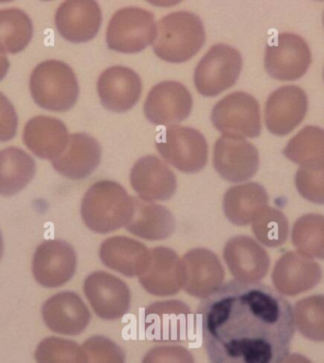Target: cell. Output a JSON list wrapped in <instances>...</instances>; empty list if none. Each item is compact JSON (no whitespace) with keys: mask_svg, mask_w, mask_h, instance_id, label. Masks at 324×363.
<instances>
[{"mask_svg":"<svg viewBox=\"0 0 324 363\" xmlns=\"http://www.w3.org/2000/svg\"><path fill=\"white\" fill-rule=\"evenodd\" d=\"M156 150L176 169L185 173L200 172L206 166V138L193 128L170 125L156 135Z\"/></svg>","mask_w":324,"mask_h":363,"instance_id":"obj_5","label":"cell"},{"mask_svg":"<svg viewBox=\"0 0 324 363\" xmlns=\"http://www.w3.org/2000/svg\"><path fill=\"white\" fill-rule=\"evenodd\" d=\"M142 363H195L193 354L181 346H158L145 354Z\"/></svg>","mask_w":324,"mask_h":363,"instance_id":"obj_37","label":"cell"},{"mask_svg":"<svg viewBox=\"0 0 324 363\" xmlns=\"http://www.w3.org/2000/svg\"><path fill=\"white\" fill-rule=\"evenodd\" d=\"M212 122L224 135L254 138L261 133L260 106L254 96L234 92L225 96L213 107Z\"/></svg>","mask_w":324,"mask_h":363,"instance_id":"obj_7","label":"cell"},{"mask_svg":"<svg viewBox=\"0 0 324 363\" xmlns=\"http://www.w3.org/2000/svg\"><path fill=\"white\" fill-rule=\"evenodd\" d=\"M284 155L303 167L324 166V130L317 126L304 127L290 139Z\"/></svg>","mask_w":324,"mask_h":363,"instance_id":"obj_29","label":"cell"},{"mask_svg":"<svg viewBox=\"0 0 324 363\" xmlns=\"http://www.w3.org/2000/svg\"><path fill=\"white\" fill-rule=\"evenodd\" d=\"M84 291L101 319H119L129 311L131 294L126 284L107 272H96L88 275Z\"/></svg>","mask_w":324,"mask_h":363,"instance_id":"obj_13","label":"cell"},{"mask_svg":"<svg viewBox=\"0 0 324 363\" xmlns=\"http://www.w3.org/2000/svg\"><path fill=\"white\" fill-rule=\"evenodd\" d=\"M311 61L308 45L297 34H279L266 45L264 67L269 76L279 81L301 78Z\"/></svg>","mask_w":324,"mask_h":363,"instance_id":"obj_9","label":"cell"},{"mask_svg":"<svg viewBox=\"0 0 324 363\" xmlns=\"http://www.w3.org/2000/svg\"><path fill=\"white\" fill-rule=\"evenodd\" d=\"M296 328L306 339L324 342V295H313L296 303Z\"/></svg>","mask_w":324,"mask_h":363,"instance_id":"obj_32","label":"cell"},{"mask_svg":"<svg viewBox=\"0 0 324 363\" xmlns=\"http://www.w3.org/2000/svg\"><path fill=\"white\" fill-rule=\"evenodd\" d=\"M181 301L158 302L148 306L145 311V328L156 342H176L189 333L190 325H193V314Z\"/></svg>","mask_w":324,"mask_h":363,"instance_id":"obj_22","label":"cell"},{"mask_svg":"<svg viewBox=\"0 0 324 363\" xmlns=\"http://www.w3.org/2000/svg\"><path fill=\"white\" fill-rule=\"evenodd\" d=\"M193 98L189 90L175 81L162 82L150 91L144 102V113L151 123L170 126L189 116Z\"/></svg>","mask_w":324,"mask_h":363,"instance_id":"obj_12","label":"cell"},{"mask_svg":"<svg viewBox=\"0 0 324 363\" xmlns=\"http://www.w3.org/2000/svg\"><path fill=\"white\" fill-rule=\"evenodd\" d=\"M308 108V99L301 88L288 85L274 91L267 99L264 121L273 135H288L303 121Z\"/></svg>","mask_w":324,"mask_h":363,"instance_id":"obj_14","label":"cell"},{"mask_svg":"<svg viewBox=\"0 0 324 363\" xmlns=\"http://www.w3.org/2000/svg\"><path fill=\"white\" fill-rule=\"evenodd\" d=\"M252 231L261 244L275 248L286 242L288 221L280 210L266 206L253 221Z\"/></svg>","mask_w":324,"mask_h":363,"instance_id":"obj_33","label":"cell"},{"mask_svg":"<svg viewBox=\"0 0 324 363\" xmlns=\"http://www.w3.org/2000/svg\"><path fill=\"white\" fill-rule=\"evenodd\" d=\"M133 210V197L112 181L93 184L85 193L81 207L82 220L88 228L104 234L126 225Z\"/></svg>","mask_w":324,"mask_h":363,"instance_id":"obj_3","label":"cell"},{"mask_svg":"<svg viewBox=\"0 0 324 363\" xmlns=\"http://www.w3.org/2000/svg\"><path fill=\"white\" fill-rule=\"evenodd\" d=\"M205 38L203 23L196 14L176 11L156 23L153 50L163 61L178 64L193 58L201 50Z\"/></svg>","mask_w":324,"mask_h":363,"instance_id":"obj_2","label":"cell"},{"mask_svg":"<svg viewBox=\"0 0 324 363\" xmlns=\"http://www.w3.org/2000/svg\"><path fill=\"white\" fill-rule=\"evenodd\" d=\"M293 245L306 257L324 260V216L306 214L292 229Z\"/></svg>","mask_w":324,"mask_h":363,"instance_id":"obj_31","label":"cell"},{"mask_svg":"<svg viewBox=\"0 0 324 363\" xmlns=\"http://www.w3.org/2000/svg\"><path fill=\"white\" fill-rule=\"evenodd\" d=\"M9 67H10V62H9L7 57L4 54L0 53V81L4 79Z\"/></svg>","mask_w":324,"mask_h":363,"instance_id":"obj_40","label":"cell"},{"mask_svg":"<svg viewBox=\"0 0 324 363\" xmlns=\"http://www.w3.org/2000/svg\"><path fill=\"white\" fill-rule=\"evenodd\" d=\"M156 33L155 17L149 11L127 7L117 11L107 30L108 48L117 52L138 53L153 44Z\"/></svg>","mask_w":324,"mask_h":363,"instance_id":"obj_6","label":"cell"},{"mask_svg":"<svg viewBox=\"0 0 324 363\" xmlns=\"http://www.w3.org/2000/svg\"><path fill=\"white\" fill-rule=\"evenodd\" d=\"M37 363H87L84 348L72 340L48 337L37 346Z\"/></svg>","mask_w":324,"mask_h":363,"instance_id":"obj_34","label":"cell"},{"mask_svg":"<svg viewBox=\"0 0 324 363\" xmlns=\"http://www.w3.org/2000/svg\"><path fill=\"white\" fill-rule=\"evenodd\" d=\"M224 258L237 280L259 282L269 272V255L263 247L246 235H239L227 241Z\"/></svg>","mask_w":324,"mask_h":363,"instance_id":"obj_21","label":"cell"},{"mask_svg":"<svg viewBox=\"0 0 324 363\" xmlns=\"http://www.w3.org/2000/svg\"><path fill=\"white\" fill-rule=\"evenodd\" d=\"M17 125L18 119L14 105L0 93V141L13 139L16 135Z\"/></svg>","mask_w":324,"mask_h":363,"instance_id":"obj_38","label":"cell"},{"mask_svg":"<svg viewBox=\"0 0 324 363\" xmlns=\"http://www.w3.org/2000/svg\"><path fill=\"white\" fill-rule=\"evenodd\" d=\"M31 96L38 106L53 112H65L75 105L79 84L72 68L50 60L37 65L31 73Z\"/></svg>","mask_w":324,"mask_h":363,"instance_id":"obj_4","label":"cell"},{"mask_svg":"<svg viewBox=\"0 0 324 363\" xmlns=\"http://www.w3.org/2000/svg\"><path fill=\"white\" fill-rule=\"evenodd\" d=\"M42 317L51 331L75 336L87 328L91 314L78 294L73 291H62L53 295L43 303Z\"/></svg>","mask_w":324,"mask_h":363,"instance_id":"obj_16","label":"cell"},{"mask_svg":"<svg viewBox=\"0 0 324 363\" xmlns=\"http://www.w3.org/2000/svg\"><path fill=\"white\" fill-rule=\"evenodd\" d=\"M3 252H4V242H3V238L1 231H0V260L3 257Z\"/></svg>","mask_w":324,"mask_h":363,"instance_id":"obj_41","label":"cell"},{"mask_svg":"<svg viewBox=\"0 0 324 363\" xmlns=\"http://www.w3.org/2000/svg\"><path fill=\"white\" fill-rule=\"evenodd\" d=\"M298 191L307 201L324 204V166L301 167L295 177Z\"/></svg>","mask_w":324,"mask_h":363,"instance_id":"obj_35","label":"cell"},{"mask_svg":"<svg viewBox=\"0 0 324 363\" xmlns=\"http://www.w3.org/2000/svg\"><path fill=\"white\" fill-rule=\"evenodd\" d=\"M158 296L176 294L181 289V261L173 250L158 247L150 252L149 262L139 277L141 285Z\"/></svg>","mask_w":324,"mask_h":363,"instance_id":"obj_25","label":"cell"},{"mask_svg":"<svg viewBox=\"0 0 324 363\" xmlns=\"http://www.w3.org/2000/svg\"><path fill=\"white\" fill-rule=\"evenodd\" d=\"M102 147L99 142L87 133H72L61 155L53 162L54 169L71 180L90 176L99 166Z\"/></svg>","mask_w":324,"mask_h":363,"instance_id":"obj_23","label":"cell"},{"mask_svg":"<svg viewBox=\"0 0 324 363\" xmlns=\"http://www.w3.org/2000/svg\"><path fill=\"white\" fill-rule=\"evenodd\" d=\"M269 204L263 186L247 183L230 187L224 196V211L232 223L239 226L253 223Z\"/></svg>","mask_w":324,"mask_h":363,"instance_id":"obj_26","label":"cell"},{"mask_svg":"<svg viewBox=\"0 0 324 363\" xmlns=\"http://www.w3.org/2000/svg\"><path fill=\"white\" fill-rule=\"evenodd\" d=\"M102 23V11L93 0H68L55 14L59 33L68 41L84 43L93 39Z\"/></svg>","mask_w":324,"mask_h":363,"instance_id":"obj_19","label":"cell"},{"mask_svg":"<svg viewBox=\"0 0 324 363\" xmlns=\"http://www.w3.org/2000/svg\"><path fill=\"white\" fill-rule=\"evenodd\" d=\"M82 348L87 363H125L124 352L107 337H90L84 343Z\"/></svg>","mask_w":324,"mask_h":363,"instance_id":"obj_36","label":"cell"},{"mask_svg":"<svg viewBox=\"0 0 324 363\" xmlns=\"http://www.w3.org/2000/svg\"><path fill=\"white\" fill-rule=\"evenodd\" d=\"M30 17L19 9L0 10V53H19L33 37Z\"/></svg>","mask_w":324,"mask_h":363,"instance_id":"obj_30","label":"cell"},{"mask_svg":"<svg viewBox=\"0 0 324 363\" xmlns=\"http://www.w3.org/2000/svg\"><path fill=\"white\" fill-rule=\"evenodd\" d=\"M320 267L300 252L281 255L272 272L273 284L279 294L296 296L315 288L320 282Z\"/></svg>","mask_w":324,"mask_h":363,"instance_id":"obj_17","label":"cell"},{"mask_svg":"<svg viewBox=\"0 0 324 363\" xmlns=\"http://www.w3.org/2000/svg\"><path fill=\"white\" fill-rule=\"evenodd\" d=\"M224 277L217 255L209 250H193L181 261V288L192 296H209L223 285Z\"/></svg>","mask_w":324,"mask_h":363,"instance_id":"obj_15","label":"cell"},{"mask_svg":"<svg viewBox=\"0 0 324 363\" xmlns=\"http://www.w3.org/2000/svg\"><path fill=\"white\" fill-rule=\"evenodd\" d=\"M131 186L144 201H167L176 189V179L170 167L153 155L139 159L130 173Z\"/></svg>","mask_w":324,"mask_h":363,"instance_id":"obj_20","label":"cell"},{"mask_svg":"<svg viewBox=\"0 0 324 363\" xmlns=\"http://www.w3.org/2000/svg\"><path fill=\"white\" fill-rule=\"evenodd\" d=\"M210 363H281L295 333L288 301L259 282L232 280L198 309Z\"/></svg>","mask_w":324,"mask_h":363,"instance_id":"obj_1","label":"cell"},{"mask_svg":"<svg viewBox=\"0 0 324 363\" xmlns=\"http://www.w3.org/2000/svg\"><path fill=\"white\" fill-rule=\"evenodd\" d=\"M323 24H324V16H323Z\"/></svg>","mask_w":324,"mask_h":363,"instance_id":"obj_42","label":"cell"},{"mask_svg":"<svg viewBox=\"0 0 324 363\" xmlns=\"http://www.w3.org/2000/svg\"><path fill=\"white\" fill-rule=\"evenodd\" d=\"M68 138L65 125L58 118L45 116L30 119L23 135V140L31 152L37 157L51 161L64 152Z\"/></svg>","mask_w":324,"mask_h":363,"instance_id":"obj_24","label":"cell"},{"mask_svg":"<svg viewBox=\"0 0 324 363\" xmlns=\"http://www.w3.org/2000/svg\"><path fill=\"white\" fill-rule=\"evenodd\" d=\"M77 265L73 247L58 240L40 244L33 258V274L45 288H59L73 277Z\"/></svg>","mask_w":324,"mask_h":363,"instance_id":"obj_10","label":"cell"},{"mask_svg":"<svg viewBox=\"0 0 324 363\" xmlns=\"http://www.w3.org/2000/svg\"><path fill=\"white\" fill-rule=\"evenodd\" d=\"M281 363H312L310 359L301 354H288Z\"/></svg>","mask_w":324,"mask_h":363,"instance_id":"obj_39","label":"cell"},{"mask_svg":"<svg viewBox=\"0 0 324 363\" xmlns=\"http://www.w3.org/2000/svg\"><path fill=\"white\" fill-rule=\"evenodd\" d=\"M242 67L243 59L237 50L227 45H213L195 68L196 89L204 96H217L235 84Z\"/></svg>","mask_w":324,"mask_h":363,"instance_id":"obj_8","label":"cell"},{"mask_svg":"<svg viewBox=\"0 0 324 363\" xmlns=\"http://www.w3.org/2000/svg\"><path fill=\"white\" fill-rule=\"evenodd\" d=\"M259 152L246 139L221 136L213 147V167L224 180L241 183L258 172Z\"/></svg>","mask_w":324,"mask_h":363,"instance_id":"obj_11","label":"cell"},{"mask_svg":"<svg viewBox=\"0 0 324 363\" xmlns=\"http://www.w3.org/2000/svg\"><path fill=\"white\" fill-rule=\"evenodd\" d=\"M141 79L131 68L116 65L105 69L97 84L102 104L114 113H124L138 102Z\"/></svg>","mask_w":324,"mask_h":363,"instance_id":"obj_18","label":"cell"},{"mask_svg":"<svg viewBox=\"0 0 324 363\" xmlns=\"http://www.w3.org/2000/svg\"><path fill=\"white\" fill-rule=\"evenodd\" d=\"M323 78H324V71H323Z\"/></svg>","mask_w":324,"mask_h":363,"instance_id":"obj_43","label":"cell"},{"mask_svg":"<svg viewBox=\"0 0 324 363\" xmlns=\"http://www.w3.org/2000/svg\"><path fill=\"white\" fill-rule=\"evenodd\" d=\"M132 217L126 224L128 231L145 240H164L175 230V218L166 207L133 198Z\"/></svg>","mask_w":324,"mask_h":363,"instance_id":"obj_27","label":"cell"},{"mask_svg":"<svg viewBox=\"0 0 324 363\" xmlns=\"http://www.w3.org/2000/svg\"><path fill=\"white\" fill-rule=\"evenodd\" d=\"M33 157L18 147L0 152V195L13 196L24 189L36 175Z\"/></svg>","mask_w":324,"mask_h":363,"instance_id":"obj_28","label":"cell"}]
</instances>
